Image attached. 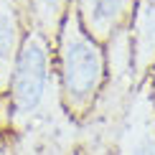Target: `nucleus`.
<instances>
[{"label":"nucleus","instance_id":"6e6552de","mask_svg":"<svg viewBox=\"0 0 155 155\" xmlns=\"http://www.w3.org/2000/svg\"><path fill=\"white\" fill-rule=\"evenodd\" d=\"M0 155H21L15 132H10V130H0Z\"/></svg>","mask_w":155,"mask_h":155},{"label":"nucleus","instance_id":"20e7f679","mask_svg":"<svg viewBox=\"0 0 155 155\" xmlns=\"http://www.w3.org/2000/svg\"><path fill=\"white\" fill-rule=\"evenodd\" d=\"M132 87H140L155 66V0H135L127 25Z\"/></svg>","mask_w":155,"mask_h":155},{"label":"nucleus","instance_id":"9d476101","mask_svg":"<svg viewBox=\"0 0 155 155\" xmlns=\"http://www.w3.org/2000/svg\"><path fill=\"white\" fill-rule=\"evenodd\" d=\"M69 155H92V153H87V150H84L81 145H76V147H74V150L69 153Z\"/></svg>","mask_w":155,"mask_h":155},{"label":"nucleus","instance_id":"7ed1b4c3","mask_svg":"<svg viewBox=\"0 0 155 155\" xmlns=\"http://www.w3.org/2000/svg\"><path fill=\"white\" fill-rule=\"evenodd\" d=\"M112 155H155V109L147 81L135 87L127 97L112 140Z\"/></svg>","mask_w":155,"mask_h":155},{"label":"nucleus","instance_id":"0eeeda50","mask_svg":"<svg viewBox=\"0 0 155 155\" xmlns=\"http://www.w3.org/2000/svg\"><path fill=\"white\" fill-rule=\"evenodd\" d=\"M71 3L74 0H21L25 25L41 31L46 38L54 41L56 33H59V25L64 21V15L71 8Z\"/></svg>","mask_w":155,"mask_h":155},{"label":"nucleus","instance_id":"f03ea898","mask_svg":"<svg viewBox=\"0 0 155 155\" xmlns=\"http://www.w3.org/2000/svg\"><path fill=\"white\" fill-rule=\"evenodd\" d=\"M59 102L54 74V41L41 31L25 28L10 71V84L5 97H0L5 114V127L21 135L51 117V104ZM61 112V109H59Z\"/></svg>","mask_w":155,"mask_h":155},{"label":"nucleus","instance_id":"f257e3e1","mask_svg":"<svg viewBox=\"0 0 155 155\" xmlns=\"http://www.w3.org/2000/svg\"><path fill=\"white\" fill-rule=\"evenodd\" d=\"M54 74L59 104L76 125L89 120L107 87V48L84 31L74 5L54 38Z\"/></svg>","mask_w":155,"mask_h":155},{"label":"nucleus","instance_id":"423d86ee","mask_svg":"<svg viewBox=\"0 0 155 155\" xmlns=\"http://www.w3.org/2000/svg\"><path fill=\"white\" fill-rule=\"evenodd\" d=\"M25 15L21 0H0V97H5L18 46L25 33Z\"/></svg>","mask_w":155,"mask_h":155},{"label":"nucleus","instance_id":"1a4fd4ad","mask_svg":"<svg viewBox=\"0 0 155 155\" xmlns=\"http://www.w3.org/2000/svg\"><path fill=\"white\" fill-rule=\"evenodd\" d=\"M145 81H147V92H150V102H153V109H155V66H153V71Z\"/></svg>","mask_w":155,"mask_h":155},{"label":"nucleus","instance_id":"39448f33","mask_svg":"<svg viewBox=\"0 0 155 155\" xmlns=\"http://www.w3.org/2000/svg\"><path fill=\"white\" fill-rule=\"evenodd\" d=\"M71 5L84 31L99 43H107L127 31L135 10V0H74Z\"/></svg>","mask_w":155,"mask_h":155}]
</instances>
